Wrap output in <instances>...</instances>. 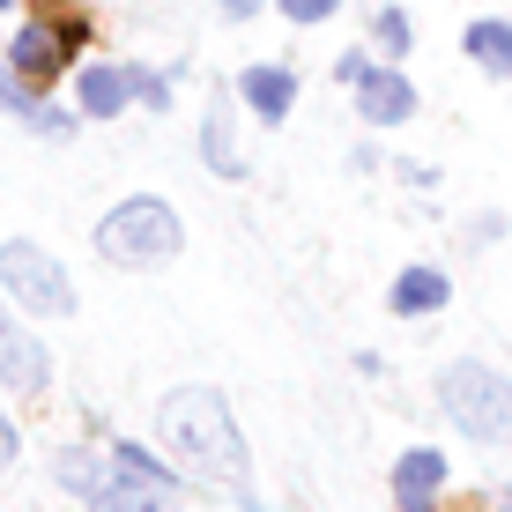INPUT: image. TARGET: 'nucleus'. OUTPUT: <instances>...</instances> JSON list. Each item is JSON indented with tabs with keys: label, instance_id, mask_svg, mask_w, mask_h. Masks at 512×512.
I'll return each mask as SVG.
<instances>
[{
	"label": "nucleus",
	"instance_id": "obj_13",
	"mask_svg": "<svg viewBox=\"0 0 512 512\" xmlns=\"http://www.w3.org/2000/svg\"><path fill=\"white\" fill-rule=\"evenodd\" d=\"M75 104L82 119H119L134 104V67H75Z\"/></svg>",
	"mask_w": 512,
	"mask_h": 512
},
{
	"label": "nucleus",
	"instance_id": "obj_20",
	"mask_svg": "<svg viewBox=\"0 0 512 512\" xmlns=\"http://www.w3.org/2000/svg\"><path fill=\"white\" fill-rule=\"evenodd\" d=\"M282 15H290V23H327L334 8H342V0H275Z\"/></svg>",
	"mask_w": 512,
	"mask_h": 512
},
{
	"label": "nucleus",
	"instance_id": "obj_2",
	"mask_svg": "<svg viewBox=\"0 0 512 512\" xmlns=\"http://www.w3.org/2000/svg\"><path fill=\"white\" fill-rule=\"evenodd\" d=\"M90 245H97L104 268L156 275V268H171V260L186 253V223H179V208L156 201V193H127V201H112V208L97 216Z\"/></svg>",
	"mask_w": 512,
	"mask_h": 512
},
{
	"label": "nucleus",
	"instance_id": "obj_6",
	"mask_svg": "<svg viewBox=\"0 0 512 512\" xmlns=\"http://www.w3.org/2000/svg\"><path fill=\"white\" fill-rule=\"evenodd\" d=\"M52 490H60L67 505H82V512H97L104 498H112V483H119V468H112V446H52Z\"/></svg>",
	"mask_w": 512,
	"mask_h": 512
},
{
	"label": "nucleus",
	"instance_id": "obj_12",
	"mask_svg": "<svg viewBox=\"0 0 512 512\" xmlns=\"http://www.w3.org/2000/svg\"><path fill=\"white\" fill-rule=\"evenodd\" d=\"M201 164L216 179H245V156H238V112L231 90H208V119H201Z\"/></svg>",
	"mask_w": 512,
	"mask_h": 512
},
{
	"label": "nucleus",
	"instance_id": "obj_24",
	"mask_svg": "<svg viewBox=\"0 0 512 512\" xmlns=\"http://www.w3.org/2000/svg\"><path fill=\"white\" fill-rule=\"evenodd\" d=\"M401 179H409L416 193H431V186H438V171H431V164H401Z\"/></svg>",
	"mask_w": 512,
	"mask_h": 512
},
{
	"label": "nucleus",
	"instance_id": "obj_26",
	"mask_svg": "<svg viewBox=\"0 0 512 512\" xmlns=\"http://www.w3.org/2000/svg\"><path fill=\"white\" fill-rule=\"evenodd\" d=\"M498 505H505V512H512V483H505V498H498Z\"/></svg>",
	"mask_w": 512,
	"mask_h": 512
},
{
	"label": "nucleus",
	"instance_id": "obj_9",
	"mask_svg": "<svg viewBox=\"0 0 512 512\" xmlns=\"http://www.w3.org/2000/svg\"><path fill=\"white\" fill-rule=\"evenodd\" d=\"M349 97H357V119L364 127H409L416 119V82L401 75V67H364L357 82H349Z\"/></svg>",
	"mask_w": 512,
	"mask_h": 512
},
{
	"label": "nucleus",
	"instance_id": "obj_16",
	"mask_svg": "<svg viewBox=\"0 0 512 512\" xmlns=\"http://www.w3.org/2000/svg\"><path fill=\"white\" fill-rule=\"evenodd\" d=\"M461 52L483 67V75L512 82V23H505V15H475V23L461 30Z\"/></svg>",
	"mask_w": 512,
	"mask_h": 512
},
{
	"label": "nucleus",
	"instance_id": "obj_3",
	"mask_svg": "<svg viewBox=\"0 0 512 512\" xmlns=\"http://www.w3.org/2000/svg\"><path fill=\"white\" fill-rule=\"evenodd\" d=\"M431 394H438V416H446L468 446H512V379L498 364L453 357V364H438Z\"/></svg>",
	"mask_w": 512,
	"mask_h": 512
},
{
	"label": "nucleus",
	"instance_id": "obj_8",
	"mask_svg": "<svg viewBox=\"0 0 512 512\" xmlns=\"http://www.w3.org/2000/svg\"><path fill=\"white\" fill-rule=\"evenodd\" d=\"M446 483H453V461L438 446H409L386 475V490H394V512H438L446 505Z\"/></svg>",
	"mask_w": 512,
	"mask_h": 512
},
{
	"label": "nucleus",
	"instance_id": "obj_4",
	"mask_svg": "<svg viewBox=\"0 0 512 512\" xmlns=\"http://www.w3.org/2000/svg\"><path fill=\"white\" fill-rule=\"evenodd\" d=\"M0 297L15 312H38V320H75L82 297H75V275L52 260V245L38 238H8L0 245Z\"/></svg>",
	"mask_w": 512,
	"mask_h": 512
},
{
	"label": "nucleus",
	"instance_id": "obj_19",
	"mask_svg": "<svg viewBox=\"0 0 512 512\" xmlns=\"http://www.w3.org/2000/svg\"><path fill=\"white\" fill-rule=\"evenodd\" d=\"M134 104H149V112H171V75H156V67H134Z\"/></svg>",
	"mask_w": 512,
	"mask_h": 512
},
{
	"label": "nucleus",
	"instance_id": "obj_15",
	"mask_svg": "<svg viewBox=\"0 0 512 512\" xmlns=\"http://www.w3.org/2000/svg\"><path fill=\"white\" fill-rule=\"evenodd\" d=\"M112 468L127 475V483H141V490H179V498H186L179 461H171V453H149L141 438H112Z\"/></svg>",
	"mask_w": 512,
	"mask_h": 512
},
{
	"label": "nucleus",
	"instance_id": "obj_17",
	"mask_svg": "<svg viewBox=\"0 0 512 512\" xmlns=\"http://www.w3.org/2000/svg\"><path fill=\"white\" fill-rule=\"evenodd\" d=\"M97 512H186V498H179V490H141V483H127V475H119L112 498H104Z\"/></svg>",
	"mask_w": 512,
	"mask_h": 512
},
{
	"label": "nucleus",
	"instance_id": "obj_23",
	"mask_svg": "<svg viewBox=\"0 0 512 512\" xmlns=\"http://www.w3.org/2000/svg\"><path fill=\"white\" fill-rule=\"evenodd\" d=\"M468 238H475V245H490V238H505V216H475V223H468Z\"/></svg>",
	"mask_w": 512,
	"mask_h": 512
},
{
	"label": "nucleus",
	"instance_id": "obj_27",
	"mask_svg": "<svg viewBox=\"0 0 512 512\" xmlns=\"http://www.w3.org/2000/svg\"><path fill=\"white\" fill-rule=\"evenodd\" d=\"M8 8H15V0H0V15H8Z\"/></svg>",
	"mask_w": 512,
	"mask_h": 512
},
{
	"label": "nucleus",
	"instance_id": "obj_25",
	"mask_svg": "<svg viewBox=\"0 0 512 512\" xmlns=\"http://www.w3.org/2000/svg\"><path fill=\"white\" fill-rule=\"evenodd\" d=\"M268 8V0H223V15H231V23H245V15H260Z\"/></svg>",
	"mask_w": 512,
	"mask_h": 512
},
{
	"label": "nucleus",
	"instance_id": "obj_5",
	"mask_svg": "<svg viewBox=\"0 0 512 512\" xmlns=\"http://www.w3.org/2000/svg\"><path fill=\"white\" fill-rule=\"evenodd\" d=\"M82 45H90V15L60 8V15H30V23L15 30L8 60H15V75H23V82H38V90H52V75H75Z\"/></svg>",
	"mask_w": 512,
	"mask_h": 512
},
{
	"label": "nucleus",
	"instance_id": "obj_10",
	"mask_svg": "<svg viewBox=\"0 0 512 512\" xmlns=\"http://www.w3.org/2000/svg\"><path fill=\"white\" fill-rule=\"evenodd\" d=\"M0 112H15L30 134H45V141H75V112H67V104H45V97H38V82L15 75L8 52H0Z\"/></svg>",
	"mask_w": 512,
	"mask_h": 512
},
{
	"label": "nucleus",
	"instance_id": "obj_7",
	"mask_svg": "<svg viewBox=\"0 0 512 512\" xmlns=\"http://www.w3.org/2000/svg\"><path fill=\"white\" fill-rule=\"evenodd\" d=\"M0 386L8 394H45L52 386V349L30 334V320L0 297Z\"/></svg>",
	"mask_w": 512,
	"mask_h": 512
},
{
	"label": "nucleus",
	"instance_id": "obj_14",
	"mask_svg": "<svg viewBox=\"0 0 512 512\" xmlns=\"http://www.w3.org/2000/svg\"><path fill=\"white\" fill-rule=\"evenodd\" d=\"M238 97L253 104V119L282 127L290 104H297V75H290V67H275V60H260V67H245V75H238Z\"/></svg>",
	"mask_w": 512,
	"mask_h": 512
},
{
	"label": "nucleus",
	"instance_id": "obj_22",
	"mask_svg": "<svg viewBox=\"0 0 512 512\" xmlns=\"http://www.w3.org/2000/svg\"><path fill=\"white\" fill-rule=\"evenodd\" d=\"M364 67H372V52H342V60H334V82H342V90H349V82H357Z\"/></svg>",
	"mask_w": 512,
	"mask_h": 512
},
{
	"label": "nucleus",
	"instance_id": "obj_11",
	"mask_svg": "<svg viewBox=\"0 0 512 512\" xmlns=\"http://www.w3.org/2000/svg\"><path fill=\"white\" fill-rule=\"evenodd\" d=\"M446 305H453V275L431 268V260H409V268L386 282V312L394 320H438Z\"/></svg>",
	"mask_w": 512,
	"mask_h": 512
},
{
	"label": "nucleus",
	"instance_id": "obj_18",
	"mask_svg": "<svg viewBox=\"0 0 512 512\" xmlns=\"http://www.w3.org/2000/svg\"><path fill=\"white\" fill-rule=\"evenodd\" d=\"M372 38H379V52H386V60H401V52L416 45V23H409L401 8H372Z\"/></svg>",
	"mask_w": 512,
	"mask_h": 512
},
{
	"label": "nucleus",
	"instance_id": "obj_21",
	"mask_svg": "<svg viewBox=\"0 0 512 512\" xmlns=\"http://www.w3.org/2000/svg\"><path fill=\"white\" fill-rule=\"evenodd\" d=\"M15 453H23V423H15L8 409H0V475L15 468Z\"/></svg>",
	"mask_w": 512,
	"mask_h": 512
},
{
	"label": "nucleus",
	"instance_id": "obj_1",
	"mask_svg": "<svg viewBox=\"0 0 512 512\" xmlns=\"http://www.w3.org/2000/svg\"><path fill=\"white\" fill-rule=\"evenodd\" d=\"M156 446L179 461L186 483H201L208 498L238 505V512H260V475H253V446L238 431V409L216 394V386H171L156 401Z\"/></svg>",
	"mask_w": 512,
	"mask_h": 512
}]
</instances>
